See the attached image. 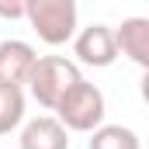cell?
<instances>
[{"mask_svg":"<svg viewBox=\"0 0 149 149\" xmlns=\"http://www.w3.org/2000/svg\"><path fill=\"white\" fill-rule=\"evenodd\" d=\"M52 111L63 121L66 132H94L97 125H104L108 104H104L101 87H94V83H87V80H76L73 87L59 97V104H56Z\"/></svg>","mask_w":149,"mask_h":149,"instance_id":"1","label":"cell"},{"mask_svg":"<svg viewBox=\"0 0 149 149\" xmlns=\"http://www.w3.org/2000/svg\"><path fill=\"white\" fill-rule=\"evenodd\" d=\"M76 80H83V76H80V66L73 59H66V56H42V59H35V66L28 73V90H31V97L45 111H52L59 104V97Z\"/></svg>","mask_w":149,"mask_h":149,"instance_id":"2","label":"cell"},{"mask_svg":"<svg viewBox=\"0 0 149 149\" xmlns=\"http://www.w3.org/2000/svg\"><path fill=\"white\" fill-rule=\"evenodd\" d=\"M24 17L45 45H66L76 35V0H28Z\"/></svg>","mask_w":149,"mask_h":149,"instance_id":"3","label":"cell"},{"mask_svg":"<svg viewBox=\"0 0 149 149\" xmlns=\"http://www.w3.org/2000/svg\"><path fill=\"white\" fill-rule=\"evenodd\" d=\"M73 56L83 66H94V70H104L118 59V45H114V31L108 24H87L80 28L73 38Z\"/></svg>","mask_w":149,"mask_h":149,"instance_id":"4","label":"cell"},{"mask_svg":"<svg viewBox=\"0 0 149 149\" xmlns=\"http://www.w3.org/2000/svg\"><path fill=\"white\" fill-rule=\"evenodd\" d=\"M35 59H38V52L21 38L0 42V87H24Z\"/></svg>","mask_w":149,"mask_h":149,"instance_id":"5","label":"cell"},{"mask_svg":"<svg viewBox=\"0 0 149 149\" xmlns=\"http://www.w3.org/2000/svg\"><path fill=\"white\" fill-rule=\"evenodd\" d=\"M21 149H70V132L56 114H38L21 128Z\"/></svg>","mask_w":149,"mask_h":149,"instance_id":"6","label":"cell"},{"mask_svg":"<svg viewBox=\"0 0 149 149\" xmlns=\"http://www.w3.org/2000/svg\"><path fill=\"white\" fill-rule=\"evenodd\" d=\"M114 31V45L121 56H128L139 70L149 66V17H125Z\"/></svg>","mask_w":149,"mask_h":149,"instance_id":"7","label":"cell"},{"mask_svg":"<svg viewBox=\"0 0 149 149\" xmlns=\"http://www.w3.org/2000/svg\"><path fill=\"white\" fill-rule=\"evenodd\" d=\"M87 149H142L139 135L125 125H97L90 132V142Z\"/></svg>","mask_w":149,"mask_h":149,"instance_id":"8","label":"cell"},{"mask_svg":"<svg viewBox=\"0 0 149 149\" xmlns=\"http://www.w3.org/2000/svg\"><path fill=\"white\" fill-rule=\"evenodd\" d=\"M24 121V90L21 87H0V135L14 132Z\"/></svg>","mask_w":149,"mask_h":149,"instance_id":"9","label":"cell"},{"mask_svg":"<svg viewBox=\"0 0 149 149\" xmlns=\"http://www.w3.org/2000/svg\"><path fill=\"white\" fill-rule=\"evenodd\" d=\"M24 3L28 0H0V17L3 21H21L24 17Z\"/></svg>","mask_w":149,"mask_h":149,"instance_id":"10","label":"cell"}]
</instances>
